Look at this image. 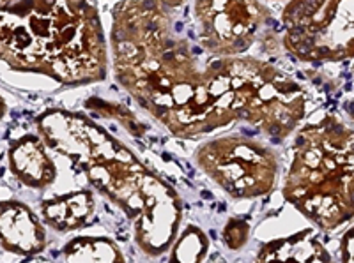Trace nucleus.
Here are the masks:
<instances>
[{
    "label": "nucleus",
    "mask_w": 354,
    "mask_h": 263,
    "mask_svg": "<svg viewBox=\"0 0 354 263\" xmlns=\"http://www.w3.org/2000/svg\"><path fill=\"white\" fill-rule=\"evenodd\" d=\"M0 239L4 251L34 256L46 247V230L24 202L4 199L0 204Z\"/></svg>",
    "instance_id": "obj_9"
},
{
    "label": "nucleus",
    "mask_w": 354,
    "mask_h": 263,
    "mask_svg": "<svg viewBox=\"0 0 354 263\" xmlns=\"http://www.w3.org/2000/svg\"><path fill=\"white\" fill-rule=\"evenodd\" d=\"M209 251V239L205 231L189 224L181 231L170 247L169 263H202Z\"/></svg>",
    "instance_id": "obj_14"
},
{
    "label": "nucleus",
    "mask_w": 354,
    "mask_h": 263,
    "mask_svg": "<svg viewBox=\"0 0 354 263\" xmlns=\"http://www.w3.org/2000/svg\"><path fill=\"white\" fill-rule=\"evenodd\" d=\"M198 46L209 57H241L271 18L261 0H195Z\"/></svg>",
    "instance_id": "obj_7"
},
{
    "label": "nucleus",
    "mask_w": 354,
    "mask_h": 263,
    "mask_svg": "<svg viewBox=\"0 0 354 263\" xmlns=\"http://www.w3.org/2000/svg\"><path fill=\"white\" fill-rule=\"evenodd\" d=\"M344 110H346L347 117H349V119L354 122V99L349 101V103H346V106H344Z\"/></svg>",
    "instance_id": "obj_19"
},
{
    "label": "nucleus",
    "mask_w": 354,
    "mask_h": 263,
    "mask_svg": "<svg viewBox=\"0 0 354 263\" xmlns=\"http://www.w3.org/2000/svg\"><path fill=\"white\" fill-rule=\"evenodd\" d=\"M326 2L328 0H289V4L283 8L282 12L283 30L305 25L306 21L317 17Z\"/></svg>",
    "instance_id": "obj_16"
},
{
    "label": "nucleus",
    "mask_w": 354,
    "mask_h": 263,
    "mask_svg": "<svg viewBox=\"0 0 354 263\" xmlns=\"http://www.w3.org/2000/svg\"><path fill=\"white\" fill-rule=\"evenodd\" d=\"M94 211H96V199L88 189L44 199L41 205L44 223L61 233L84 228L94 215Z\"/></svg>",
    "instance_id": "obj_12"
},
{
    "label": "nucleus",
    "mask_w": 354,
    "mask_h": 263,
    "mask_svg": "<svg viewBox=\"0 0 354 263\" xmlns=\"http://www.w3.org/2000/svg\"><path fill=\"white\" fill-rule=\"evenodd\" d=\"M282 41L301 62L337 64L354 59V0H328L317 17L283 30Z\"/></svg>",
    "instance_id": "obj_8"
},
{
    "label": "nucleus",
    "mask_w": 354,
    "mask_h": 263,
    "mask_svg": "<svg viewBox=\"0 0 354 263\" xmlns=\"http://www.w3.org/2000/svg\"><path fill=\"white\" fill-rule=\"evenodd\" d=\"M66 263H126L121 247L109 237H77L66 244Z\"/></svg>",
    "instance_id": "obj_13"
},
{
    "label": "nucleus",
    "mask_w": 354,
    "mask_h": 263,
    "mask_svg": "<svg viewBox=\"0 0 354 263\" xmlns=\"http://www.w3.org/2000/svg\"><path fill=\"white\" fill-rule=\"evenodd\" d=\"M12 2H17V0H2V8H8V6H11Z\"/></svg>",
    "instance_id": "obj_20"
},
{
    "label": "nucleus",
    "mask_w": 354,
    "mask_h": 263,
    "mask_svg": "<svg viewBox=\"0 0 354 263\" xmlns=\"http://www.w3.org/2000/svg\"><path fill=\"white\" fill-rule=\"evenodd\" d=\"M340 262L354 263V228L344 231L340 239Z\"/></svg>",
    "instance_id": "obj_18"
},
{
    "label": "nucleus",
    "mask_w": 354,
    "mask_h": 263,
    "mask_svg": "<svg viewBox=\"0 0 354 263\" xmlns=\"http://www.w3.org/2000/svg\"><path fill=\"white\" fill-rule=\"evenodd\" d=\"M221 239H223L227 249L239 251L250 239V223L243 217H230L221 231Z\"/></svg>",
    "instance_id": "obj_17"
},
{
    "label": "nucleus",
    "mask_w": 354,
    "mask_h": 263,
    "mask_svg": "<svg viewBox=\"0 0 354 263\" xmlns=\"http://www.w3.org/2000/svg\"><path fill=\"white\" fill-rule=\"evenodd\" d=\"M254 263H337L314 230H301L289 237L266 242Z\"/></svg>",
    "instance_id": "obj_11"
},
{
    "label": "nucleus",
    "mask_w": 354,
    "mask_h": 263,
    "mask_svg": "<svg viewBox=\"0 0 354 263\" xmlns=\"http://www.w3.org/2000/svg\"><path fill=\"white\" fill-rule=\"evenodd\" d=\"M283 198L322 231L354 220V128L333 115L294 138Z\"/></svg>",
    "instance_id": "obj_4"
},
{
    "label": "nucleus",
    "mask_w": 354,
    "mask_h": 263,
    "mask_svg": "<svg viewBox=\"0 0 354 263\" xmlns=\"http://www.w3.org/2000/svg\"><path fill=\"white\" fill-rule=\"evenodd\" d=\"M0 53L12 71L66 87L97 84L109 72L105 30L87 0H17L2 8Z\"/></svg>",
    "instance_id": "obj_3"
},
{
    "label": "nucleus",
    "mask_w": 354,
    "mask_h": 263,
    "mask_svg": "<svg viewBox=\"0 0 354 263\" xmlns=\"http://www.w3.org/2000/svg\"><path fill=\"white\" fill-rule=\"evenodd\" d=\"M46 144L39 135H21L11 140L8 166L12 177L25 188L46 189L57 179V166L48 156Z\"/></svg>",
    "instance_id": "obj_10"
},
{
    "label": "nucleus",
    "mask_w": 354,
    "mask_h": 263,
    "mask_svg": "<svg viewBox=\"0 0 354 263\" xmlns=\"http://www.w3.org/2000/svg\"><path fill=\"white\" fill-rule=\"evenodd\" d=\"M238 117L274 142L296 131L306 113L301 85L274 66L254 57H225Z\"/></svg>",
    "instance_id": "obj_5"
},
{
    "label": "nucleus",
    "mask_w": 354,
    "mask_h": 263,
    "mask_svg": "<svg viewBox=\"0 0 354 263\" xmlns=\"http://www.w3.org/2000/svg\"><path fill=\"white\" fill-rule=\"evenodd\" d=\"M353 75H354V64H353Z\"/></svg>",
    "instance_id": "obj_21"
},
{
    "label": "nucleus",
    "mask_w": 354,
    "mask_h": 263,
    "mask_svg": "<svg viewBox=\"0 0 354 263\" xmlns=\"http://www.w3.org/2000/svg\"><path fill=\"white\" fill-rule=\"evenodd\" d=\"M195 163L223 193L236 199L270 195L278 182V154L248 136L229 135L205 142L195 152Z\"/></svg>",
    "instance_id": "obj_6"
},
{
    "label": "nucleus",
    "mask_w": 354,
    "mask_h": 263,
    "mask_svg": "<svg viewBox=\"0 0 354 263\" xmlns=\"http://www.w3.org/2000/svg\"><path fill=\"white\" fill-rule=\"evenodd\" d=\"M36 128L50 150L73 161L101 195L124 212L145 256L158 258L169 251L183 220L181 198L170 184L88 117L53 108L37 117Z\"/></svg>",
    "instance_id": "obj_2"
},
{
    "label": "nucleus",
    "mask_w": 354,
    "mask_h": 263,
    "mask_svg": "<svg viewBox=\"0 0 354 263\" xmlns=\"http://www.w3.org/2000/svg\"><path fill=\"white\" fill-rule=\"evenodd\" d=\"M183 8L185 0H121L110 53L117 84L169 133L194 140L239 117L225 57L202 59L183 34Z\"/></svg>",
    "instance_id": "obj_1"
},
{
    "label": "nucleus",
    "mask_w": 354,
    "mask_h": 263,
    "mask_svg": "<svg viewBox=\"0 0 354 263\" xmlns=\"http://www.w3.org/2000/svg\"><path fill=\"white\" fill-rule=\"evenodd\" d=\"M85 108L88 110H93L94 113L103 117H109V119H115L128 129L131 135L142 136L147 128H145L144 124L137 119V117L133 115L131 110L124 106V104H117V103H110V101H103L97 99V97H93V99L85 101Z\"/></svg>",
    "instance_id": "obj_15"
}]
</instances>
